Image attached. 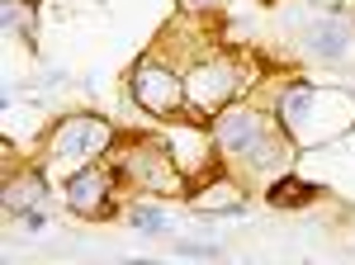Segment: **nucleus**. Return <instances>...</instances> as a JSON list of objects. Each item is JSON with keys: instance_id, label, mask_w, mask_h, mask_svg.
Returning a JSON list of instances; mask_svg holds the SVG:
<instances>
[{"instance_id": "obj_11", "label": "nucleus", "mask_w": 355, "mask_h": 265, "mask_svg": "<svg viewBox=\"0 0 355 265\" xmlns=\"http://www.w3.org/2000/svg\"><path fill=\"white\" fill-rule=\"evenodd\" d=\"M199 209H242V199L237 194H209V199H199Z\"/></svg>"}, {"instance_id": "obj_1", "label": "nucleus", "mask_w": 355, "mask_h": 265, "mask_svg": "<svg viewBox=\"0 0 355 265\" xmlns=\"http://www.w3.org/2000/svg\"><path fill=\"white\" fill-rule=\"evenodd\" d=\"M133 95L152 109V114H166V109L180 105V80L171 76L166 67H157V62H142L137 76H133Z\"/></svg>"}, {"instance_id": "obj_10", "label": "nucleus", "mask_w": 355, "mask_h": 265, "mask_svg": "<svg viewBox=\"0 0 355 265\" xmlns=\"http://www.w3.org/2000/svg\"><path fill=\"white\" fill-rule=\"evenodd\" d=\"M251 161H256V166H275V142L256 137V142H251Z\"/></svg>"}, {"instance_id": "obj_5", "label": "nucleus", "mask_w": 355, "mask_h": 265, "mask_svg": "<svg viewBox=\"0 0 355 265\" xmlns=\"http://www.w3.org/2000/svg\"><path fill=\"white\" fill-rule=\"evenodd\" d=\"M67 204L76 213H95L105 204V180L95 176V171H81V176H71V185H67Z\"/></svg>"}, {"instance_id": "obj_12", "label": "nucleus", "mask_w": 355, "mask_h": 265, "mask_svg": "<svg viewBox=\"0 0 355 265\" xmlns=\"http://www.w3.org/2000/svg\"><path fill=\"white\" fill-rule=\"evenodd\" d=\"M175 251H185V256H218V246H204V241H180Z\"/></svg>"}, {"instance_id": "obj_8", "label": "nucleus", "mask_w": 355, "mask_h": 265, "mask_svg": "<svg viewBox=\"0 0 355 265\" xmlns=\"http://www.w3.org/2000/svg\"><path fill=\"white\" fill-rule=\"evenodd\" d=\"M33 199H43V180H38V176H28L19 189L10 185V194H5V204H10L15 213H24V204H33Z\"/></svg>"}, {"instance_id": "obj_3", "label": "nucleus", "mask_w": 355, "mask_h": 265, "mask_svg": "<svg viewBox=\"0 0 355 265\" xmlns=\"http://www.w3.org/2000/svg\"><path fill=\"white\" fill-rule=\"evenodd\" d=\"M105 142H110V128H105V123H90V119H81V123H71V128L62 132L57 152H62V157H90V152H100Z\"/></svg>"}, {"instance_id": "obj_6", "label": "nucleus", "mask_w": 355, "mask_h": 265, "mask_svg": "<svg viewBox=\"0 0 355 265\" xmlns=\"http://www.w3.org/2000/svg\"><path fill=\"white\" fill-rule=\"evenodd\" d=\"M218 132H223V142H227V152H251V142L261 137L251 114H223Z\"/></svg>"}, {"instance_id": "obj_2", "label": "nucleus", "mask_w": 355, "mask_h": 265, "mask_svg": "<svg viewBox=\"0 0 355 265\" xmlns=\"http://www.w3.org/2000/svg\"><path fill=\"white\" fill-rule=\"evenodd\" d=\"M237 90V71L232 67H223V62H209V67H199L190 76V100L194 105H223L227 95Z\"/></svg>"}, {"instance_id": "obj_4", "label": "nucleus", "mask_w": 355, "mask_h": 265, "mask_svg": "<svg viewBox=\"0 0 355 265\" xmlns=\"http://www.w3.org/2000/svg\"><path fill=\"white\" fill-rule=\"evenodd\" d=\"M308 48L318 57H346V48H351V28L341 24V19H318V24L308 28Z\"/></svg>"}, {"instance_id": "obj_9", "label": "nucleus", "mask_w": 355, "mask_h": 265, "mask_svg": "<svg viewBox=\"0 0 355 265\" xmlns=\"http://www.w3.org/2000/svg\"><path fill=\"white\" fill-rule=\"evenodd\" d=\"M128 218H133V228H137V232H147V237L166 232V213H162V209H147V204H142V209H133Z\"/></svg>"}, {"instance_id": "obj_7", "label": "nucleus", "mask_w": 355, "mask_h": 265, "mask_svg": "<svg viewBox=\"0 0 355 265\" xmlns=\"http://www.w3.org/2000/svg\"><path fill=\"white\" fill-rule=\"evenodd\" d=\"M313 194H318V185H308V180H279L270 189V204L275 209H289V204H308Z\"/></svg>"}, {"instance_id": "obj_14", "label": "nucleus", "mask_w": 355, "mask_h": 265, "mask_svg": "<svg viewBox=\"0 0 355 265\" xmlns=\"http://www.w3.org/2000/svg\"><path fill=\"white\" fill-rule=\"evenodd\" d=\"M313 5H336V0H313Z\"/></svg>"}, {"instance_id": "obj_13", "label": "nucleus", "mask_w": 355, "mask_h": 265, "mask_svg": "<svg viewBox=\"0 0 355 265\" xmlns=\"http://www.w3.org/2000/svg\"><path fill=\"white\" fill-rule=\"evenodd\" d=\"M190 5H218V0H190Z\"/></svg>"}]
</instances>
